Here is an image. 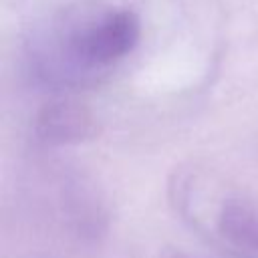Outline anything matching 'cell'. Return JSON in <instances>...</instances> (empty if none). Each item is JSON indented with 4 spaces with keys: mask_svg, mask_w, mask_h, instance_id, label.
Masks as SVG:
<instances>
[{
    "mask_svg": "<svg viewBox=\"0 0 258 258\" xmlns=\"http://www.w3.org/2000/svg\"><path fill=\"white\" fill-rule=\"evenodd\" d=\"M141 36V22L133 10L107 12L77 30L69 40L73 58L83 67H107L129 54Z\"/></svg>",
    "mask_w": 258,
    "mask_h": 258,
    "instance_id": "1",
    "label": "cell"
},
{
    "mask_svg": "<svg viewBox=\"0 0 258 258\" xmlns=\"http://www.w3.org/2000/svg\"><path fill=\"white\" fill-rule=\"evenodd\" d=\"M222 234L238 248L258 252V208L248 202H230L220 220Z\"/></svg>",
    "mask_w": 258,
    "mask_h": 258,
    "instance_id": "2",
    "label": "cell"
}]
</instances>
